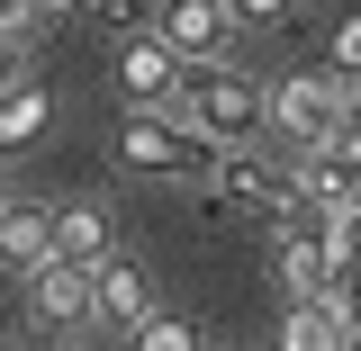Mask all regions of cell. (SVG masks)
Wrapping results in <instances>:
<instances>
[{
  "label": "cell",
  "mask_w": 361,
  "mask_h": 351,
  "mask_svg": "<svg viewBox=\"0 0 361 351\" xmlns=\"http://www.w3.org/2000/svg\"><path fill=\"white\" fill-rule=\"evenodd\" d=\"M135 343H145V351H190V343H199V324H190V315H145Z\"/></svg>",
  "instance_id": "13"
},
{
  "label": "cell",
  "mask_w": 361,
  "mask_h": 351,
  "mask_svg": "<svg viewBox=\"0 0 361 351\" xmlns=\"http://www.w3.org/2000/svg\"><path fill=\"white\" fill-rule=\"evenodd\" d=\"M90 18H99V27H118V37L154 27V9H145V0H90Z\"/></svg>",
  "instance_id": "14"
},
{
  "label": "cell",
  "mask_w": 361,
  "mask_h": 351,
  "mask_svg": "<svg viewBox=\"0 0 361 351\" xmlns=\"http://www.w3.org/2000/svg\"><path fill=\"white\" fill-rule=\"evenodd\" d=\"M280 343H289V351L353 343V315H343V298H334V288H325V298H298V307H289V324H280Z\"/></svg>",
  "instance_id": "10"
},
{
  "label": "cell",
  "mask_w": 361,
  "mask_h": 351,
  "mask_svg": "<svg viewBox=\"0 0 361 351\" xmlns=\"http://www.w3.org/2000/svg\"><path fill=\"white\" fill-rule=\"evenodd\" d=\"M118 153H127V172H172V180H208L217 172V135H199L180 108H127V127H118Z\"/></svg>",
  "instance_id": "2"
},
{
  "label": "cell",
  "mask_w": 361,
  "mask_h": 351,
  "mask_svg": "<svg viewBox=\"0 0 361 351\" xmlns=\"http://www.w3.org/2000/svg\"><path fill=\"white\" fill-rule=\"evenodd\" d=\"M45 0H0V37H18V27H37Z\"/></svg>",
  "instance_id": "16"
},
{
  "label": "cell",
  "mask_w": 361,
  "mask_h": 351,
  "mask_svg": "<svg viewBox=\"0 0 361 351\" xmlns=\"http://www.w3.org/2000/svg\"><path fill=\"white\" fill-rule=\"evenodd\" d=\"M45 9H90V0H45Z\"/></svg>",
  "instance_id": "22"
},
{
  "label": "cell",
  "mask_w": 361,
  "mask_h": 351,
  "mask_svg": "<svg viewBox=\"0 0 361 351\" xmlns=\"http://www.w3.org/2000/svg\"><path fill=\"white\" fill-rule=\"evenodd\" d=\"M180 82H190V54H180L163 27H135L118 45V90L127 108H180Z\"/></svg>",
  "instance_id": "5"
},
{
  "label": "cell",
  "mask_w": 361,
  "mask_h": 351,
  "mask_svg": "<svg viewBox=\"0 0 361 351\" xmlns=\"http://www.w3.org/2000/svg\"><path fill=\"white\" fill-rule=\"evenodd\" d=\"M226 9H235L244 27H271V18H289V0H226Z\"/></svg>",
  "instance_id": "17"
},
{
  "label": "cell",
  "mask_w": 361,
  "mask_h": 351,
  "mask_svg": "<svg viewBox=\"0 0 361 351\" xmlns=\"http://www.w3.org/2000/svg\"><path fill=\"white\" fill-rule=\"evenodd\" d=\"M180 117L199 135H217V144H253V135L271 127V90H253L226 54H208V63H190V82H180Z\"/></svg>",
  "instance_id": "1"
},
{
  "label": "cell",
  "mask_w": 361,
  "mask_h": 351,
  "mask_svg": "<svg viewBox=\"0 0 361 351\" xmlns=\"http://www.w3.org/2000/svg\"><path fill=\"white\" fill-rule=\"evenodd\" d=\"M54 253H73V262H109V208H99V198L54 208Z\"/></svg>",
  "instance_id": "11"
},
{
  "label": "cell",
  "mask_w": 361,
  "mask_h": 351,
  "mask_svg": "<svg viewBox=\"0 0 361 351\" xmlns=\"http://www.w3.org/2000/svg\"><path fill=\"white\" fill-rule=\"evenodd\" d=\"M334 72H361V18L343 27V37H334Z\"/></svg>",
  "instance_id": "18"
},
{
  "label": "cell",
  "mask_w": 361,
  "mask_h": 351,
  "mask_svg": "<svg viewBox=\"0 0 361 351\" xmlns=\"http://www.w3.org/2000/svg\"><path fill=\"white\" fill-rule=\"evenodd\" d=\"M0 90H9V37H0Z\"/></svg>",
  "instance_id": "21"
},
{
  "label": "cell",
  "mask_w": 361,
  "mask_h": 351,
  "mask_svg": "<svg viewBox=\"0 0 361 351\" xmlns=\"http://www.w3.org/2000/svg\"><path fill=\"white\" fill-rule=\"evenodd\" d=\"M208 189H217L226 208H244V217H289V208L307 198L298 162H262L253 144H226V153H217V172H208Z\"/></svg>",
  "instance_id": "3"
},
{
  "label": "cell",
  "mask_w": 361,
  "mask_h": 351,
  "mask_svg": "<svg viewBox=\"0 0 361 351\" xmlns=\"http://www.w3.org/2000/svg\"><path fill=\"white\" fill-rule=\"evenodd\" d=\"M99 315H109V324H145V315H154V270L127 262V253H109V262H99Z\"/></svg>",
  "instance_id": "9"
},
{
  "label": "cell",
  "mask_w": 361,
  "mask_h": 351,
  "mask_svg": "<svg viewBox=\"0 0 361 351\" xmlns=\"http://www.w3.org/2000/svg\"><path fill=\"white\" fill-rule=\"evenodd\" d=\"M0 262H9V270L54 262V208H37V198H9V208H0Z\"/></svg>",
  "instance_id": "8"
},
{
  "label": "cell",
  "mask_w": 361,
  "mask_h": 351,
  "mask_svg": "<svg viewBox=\"0 0 361 351\" xmlns=\"http://www.w3.org/2000/svg\"><path fill=\"white\" fill-rule=\"evenodd\" d=\"M154 27L190 54V63H208V54H226V27H235V9L226 0H163L154 9Z\"/></svg>",
  "instance_id": "7"
},
{
  "label": "cell",
  "mask_w": 361,
  "mask_h": 351,
  "mask_svg": "<svg viewBox=\"0 0 361 351\" xmlns=\"http://www.w3.org/2000/svg\"><path fill=\"white\" fill-rule=\"evenodd\" d=\"M27 298H37V315L45 324H90L99 315V262H73V253H54V262H37L27 270Z\"/></svg>",
  "instance_id": "6"
},
{
  "label": "cell",
  "mask_w": 361,
  "mask_h": 351,
  "mask_svg": "<svg viewBox=\"0 0 361 351\" xmlns=\"http://www.w3.org/2000/svg\"><path fill=\"white\" fill-rule=\"evenodd\" d=\"M45 108H54V99H45L37 82H27V90H0V162H9V153L45 127Z\"/></svg>",
  "instance_id": "12"
},
{
  "label": "cell",
  "mask_w": 361,
  "mask_h": 351,
  "mask_svg": "<svg viewBox=\"0 0 361 351\" xmlns=\"http://www.w3.org/2000/svg\"><path fill=\"white\" fill-rule=\"evenodd\" d=\"M334 234H343V270H361V198H343V217H334Z\"/></svg>",
  "instance_id": "15"
},
{
  "label": "cell",
  "mask_w": 361,
  "mask_h": 351,
  "mask_svg": "<svg viewBox=\"0 0 361 351\" xmlns=\"http://www.w3.org/2000/svg\"><path fill=\"white\" fill-rule=\"evenodd\" d=\"M0 208H9V189H0Z\"/></svg>",
  "instance_id": "23"
},
{
  "label": "cell",
  "mask_w": 361,
  "mask_h": 351,
  "mask_svg": "<svg viewBox=\"0 0 361 351\" xmlns=\"http://www.w3.org/2000/svg\"><path fill=\"white\" fill-rule=\"evenodd\" d=\"M334 298H343V315H353V343H361V270H343V279H334Z\"/></svg>",
  "instance_id": "19"
},
{
  "label": "cell",
  "mask_w": 361,
  "mask_h": 351,
  "mask_svg": "<svg viewBox=\"0 0 361 351\" xmlns=\"http://www.w3.org/2000/svg\"><path fill=\"white\" fill-rule=\"evenodd\" d=\"M343 135H361V72H343Z\"/></svg>",
  "instance_id": "20"
},
{
  "label": "cell",
  "mask_w": 361,
  "mask_h": 351,
  "mask_svg": "<svg viewBox=\"0 0 361 351\" xmlns=\"http://www.w3.org/2000/svg\"><path fill=\"white\" fill-rule=\"evenodd\" d=\"M343 127V72H280L271 82V135L280 144H316Z\"/></svg>",
  "instance_id": "4"
}]
</instances>
